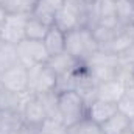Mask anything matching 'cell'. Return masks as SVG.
I'll return each instance as SVG.
<instances>
[{
  "mask_svg": "<svg viewBox=\"0 0 134 134\" xmlns=\"http://www.w3.org/2000/svg\"><path fill=\"white\" fill-rule=\"evenodd\" d=\"M98 50L100 47L92 34V30L75 28L66 33V52L80 63H87Z\"/></svg>",
  "mask_w": 134,
  "mask_h": 134,
  "instance_id": "6da1fadb",
  "label": "cell"
},
{
  "mask_svg": "<svg viewBox=\"0 0 134 134\" xmlns=\"http://www.w3.org/2000/svg\"><path fill=\"white\" fill-rule=\"evenodd\" d=\"M56 100H58L59 120L66 126L84 119L87 115V103L75 91H67V92L56 94Z\"/></svg>",
  "mask_w": 134,
  "mask_h": 134,
  "instance_id": "7a4b0ae2",
  "label": "cell"
},
{
  "mask_svg": "<svg viewBox=\"0 0 134 134\" xmlns=\"http://www.w3.org/2000/svg\"><path fill=\"white\" fill-rule=\"evenodd\" d=\"M87 70L92 73V76L97 80V83L115 80V70L119 66V56L108 52L98 50L87 63H84Z\"/></svg>",
  "mask_w": 134,
  "mask_h": 134,
  "instance_id": "3957f363",
  "label": "cell"
},
{
  "mask_svg": "<svg viewBox=\"0 0 134 134\" xmlns=\"http://www.w3.org/2000/svg\"><path fill=\"white\" fill-rule=\"evenodd\" d=\"M56 75L47 64L28 67V94H50L55 92Z\"/></svg>",
  "mask_w": 134,
  "mask_h": 134,
  "instance_id": "277c9868",
  "label": "cell"
},
{
  "mask_svg": "<svg viewBox=\"0 0 134 134\" xmlns=\"http://www.w3.org/2000/svg\"><path fill=\"white\" fill-rule=\"evenodd\" d=\"M17 56L20 64L25 67H31L36 64H45L50 58L45 45L42 41H34V39H24L16 45Z\"/></svg>",
  "mask_w": 134,
  "mask_h": 134,
  "instance_id": "5b68a950",
  "label": "cell"
},
{
  "mask_svg": "<svg viewBox=\"0 0 134 134\" xmlns=\"http://www.w3.org/2000/svg\"><path fill=\"white\" fill-rule=\"evenodd\" d=\"M28 16L25 14H5L0 20L2 28V41L17 45L20 41L25 39V25Z\"/></svg>",
  "mask_w": 134,
  "mask_h": 134,
  "instance_id": "8992f818",
  "label": "cell"
},
{
  "mask_svg": "<svg viewBox=\"0 0 134 134\" xmlns=\"http://www.w3.org/2000/svg\"><path fill=\"white\" fill-rule=\"evenodd\" d=\"M20 112H22L25 123L33 125V126H39L42 122L48 119V112H47L44 98L39 94H27Z\"/></svg>",
  "mask_w": 134,
  "mask_h": 134,
  "instance_id": "52a82bcc",
  "label": "cell"
},
{
  "mask_svg": "<svg viewBox=\"0 0 134 134\" xmlns=\"http://www.w3.org/2000/svg\"><path fill=\"white\" fill-rule=\"evenodd\" d=\"M0 83L16 94H27L28 92V67H25L20 63L9 67L0 75Z\"/></svg>",
  "mask_w": 134,
  "mask_h": 134,
  "instance_id": "ba28073f",
  "label": "cell"
},
{
  "mask_svg": "<svg viewBox=\"0 0 134 134\" xmlns=\"http://www.w3.org/2000/svg\"><path fill=\"white\" fill-rule=\"evenodd\" d=\"M97 80L92 76V73L84 64L75 72V92H78L87 104L97 98Z\"/></svg>",
  "mask_w": 134,
  "mask_h": 134,
  "instance_id": "9c48e42d",
  "label": "cell"
},
{
  "mask_svg": "<svg viewBox=\"0 0 134 134\" xmlns=\"http://www.w3.org/2000/svg\"><path fill=\"white\" fill-rule=\"evenodd\" d=\"M45 64L53 70V73L56 76L66 75V73H73V72H76L80 67L83 66V63H80L78 59H75L67 52H63V53H58V55L50 56Z\"/></svg>",
  "mask_w": 134,
  "mask_h": 134,
  "instance_id": "30bf717a",
  "label": "cell"
},
{
  "mask_svg": "<svg viewBox=\"0 0 134 134\" xmlns=\"http://www.w3.org/2000/svg\"><path fill=\"white\" fill-rule=\"evenodd\" d=\"M64 0H37L33 13L30 16L36 17L37 20L44 22L45 25L52 27L55 24V16L63 6Z\"/></svg>",
  "mask_w": 134,
  "mask_h": 134,
  "instance_id": "8fae6325",
  "label": "cell"
},
{
  "mask_svg": "<svg viewBox=\"0 0 134 134\" xmlns=\"http://www.w3.org/2000/svg\"><path fill=\"white\" fill-rule=\"evenodd\" d=\"M125 91H126V86L119 80L103 81V83H98L97 86V98L117 104L125 95Z\"/></svg>",
  "mask_w": 134,
  "mask_h": 134,
  "instance_id": "7c38bea8",
  "label": "cell"
},
{
  "mask_svg": "<svg viewBox=\"0 0 134 134\" xmlns=\"http://www.w3.org/2000/svg\"><path fill=\"white\" fill-rule=\"evenodd\" d=\"M117 111H119V108H117L115 103H109V101H103L95 98L94 101H91L87 104V115L86 117H89L92 122L101 125L109 117H112Z\"/></svg>",
  "mask_w": 134,
  "mask_h": 134,
  "instance_id": "4fadbf2b",
  "label": "cell"
},
{
  "mask_svg": "<svg viewBox=\"0 0 134 134\" xmlns=\"http://www.w3.org/2000/svg\"><path fill=\"white\" fill-rule=\"evenodd\" d=\"M42 42H44L50 56L66 52V33L63 30H59L58 27H55V25H52L48 28L45 37L42 39Z\"/></svg>",
  "mask_w": 134,
  "mask_h": 134,
  "instance_id": "5bb4252c",
  "label": "cell"
},
{
  "mask_svg": "<svg viewBox=\"0 0 134 134\" xmlns=\"http://www.w3.org/2000/svg\"><path fill=\"white\" fill-rule=\"evenodd\" d=\"M97 13H98V24L117 27V0H95Z\"/></svg>",
  "mask_w": 134,
  "mask_h": 134,
  "instance_id": "9a60e30c",
  "label": "cell"
},
{
  "mask_svg": "<svg viewBox=\"0 0 134 134\" xmlns=\"http://www.w3.org/2000/svg\"><path fill=\"white\" fill-rule=\"evenodd\" d=\"M24 123L25 120L20 111H16V109L0 111V134H13Z\"/></svg>",
  "mask_w": 134,
  "mask_h": 134,
  "instance_id": "2e32d148",
  "label": "cell"
},
{
  "mask_svg": "<svg viewBox=\"0 0 134 134\" xmlns=\"http://www.w3.org/2000/svg\"><path fill=\"white\" fill-rule=\"evenodd\" d=\"M101 133L103 134H122L130 130V117L117 111L112 117H109L104 123H101Z\"/></svg>",
  "mask_w": 134,
  "mask_h": 134,
  "instance_id": "e0dca14e",
  "label": "cell"
},
{
  "mask_svg": "<svg viewBox=\"0 0 134 134\" xmlns=\"http://www.w3.org/2000/svg\"><path fill=\"white\" fill-rule=\"evenodd\" d=\"M27 94H16V92L9 91L8 87H5L0 83V111H3V109H16V111H20Z\"/></svg>",
  "mask_w": 134,
  "mask_h": 134,
  "instance_id": "ac0fdd59",
  "label": "cell"
},
{
  "mask_svg": "<svg viewBox=\"0 0 134 134\" xmlns=\"http://www.w3.org/2000/svg\"><path fill=\"white\" fill-rule=\"evenodd\" d=\"M120 28H122V25L111 27V25H101V24H98L97 27L92 28V34H94V37H95L100 50L108 48V45L112 42V39L120 31Z\"/></svg>",
  "mask_w": 134,
  "mask_h": 134,
  "instance_id": "d6986e66",
  "label": "cell"
},
{
  "mask_svg": "<svg viewBox=\"0 0 134 134\" xmlns=\"http://www.w3.org/2000/svg\"><path fill=\"white\" fill-rule=\"evenodd\" d=\"M19 56H17V50L16 45L8 44V42H0V75L8 70L9 67L19 64Z\"/></svg>",
  "mask_w": 134,
  "mask_h": 134,
  "instance_id": "ffe728a7",
  "label": "cell"
},
{
  "mask_svg": "<svg viewBox=\"0 0 134 134\" xmlns=\"http://www.w3.org/2000/svg\"><path fill=\"white\" fill-rule=\"evenodd\" d=\"M37 0H5L3 9L6 14H25L30 16L33 13Z\"/></svg>",
  "mask_w": 134,
  "mask_h": 134,
  "instance_id": "44dd1931",
  "label": "cell"
},
{
  "mask_svg": "<svg viewBox=\"0 0 134 134\" xmlns=\"http://www.w3.org/2000/svg\"><path fill=\"white\" fill-rule=\"evenodd\" d=\"M67 134H103L101 126L98 123L92 122L89 117H84L72 125L67 126Z\"/></svg>",
  "mask_w": 134,
  "mask_h": 134,
  "instance_id": "7402d4cb",
  "label": "cell"
},
{
  "mask_svg": "<svg viewBox=\"0 0 134 134\" xmlns=\"http://www.w3.org/2000/svg\"><path fill=\"white\" fill-rule=\"evenodd\" d=\"M48 25H45L44 22L37 20L33 16H28L27 19V25H25V37L27 39H34V41H42L45 37V34L48 31Z\"/></svg>",
  "mask_w": 134,
  "mask_h": 134,
  "instance_id": "603a6c76",
  "label": "cell"
},
{
  "mask_svg": "<svg viewBox=\"0 0 134 134\" xmlns=\"http://www.w3.org/2000/svg\"><path fill=\"white\" fill-rule=\"evenodd\" d=\"M117 19L119 24L126 27L134 25V3L130 0H117Z\"/></svg>",
  "mask_w": 134,
  "mask_h": 134,
  "instance_id": "cb8c5ba5",
  "label": "cell"
},
{
  "mask_svg": "<svg viewBox=\"0 0 134 134\" xmlns=\"http://www.w3.org/2000/svg\"><path fill=\"white\" fill-rule=\"evenodd\" d=\"M117 108L122 114H125L126 117H134V83L126 86L125 95L122 97V100L117 103Z\"/></svg>",
  "mask_w": 134,
  "mask_h": 134,
  "instance_id": "d4e9b609",
  "label": "cell"
},
{
  "mask_svg": "<svg viewBox=\"0 0 134 134\" xmlns=\"http://www.w3.org/2000/svg\"><path fill=\"white\" fill-rule=\"evenodd\" d=\"M37 134H67V126L59 120L47 119L37 126Z\"/></svg>",
  "mask_w": 134,
  "mask_h": 134,
  "instance_id": "484cf974",
  "label": "cell"
},
{
  "mask_svg": "<svg viewBox=\"0 0 134 134\" xmlns=\"http://www.w3.org/2000/svg\"><path fill=\"white\" fill-rule=\"evenodd\" d=\"M67 91H75V72L56 76L55 92L59 94V92H67Z\"/></svg>",
  "mask_w": 134,
  "mask_h": 134,
  "instance_id": "4316f807",
  "label": "cell"
},
{
  "mask_svg": "<svg viewBox=\"0 0 134 134\" xmlns=\"http://www.w3.org/2000/svg\"><path fill=\"white\" fill-rule=\"evenodd\" d=\"M13 134H37V126L28 125V123H24L20 128H17Z\"/></svg>",
  "mask_w": 134,
  "mask_h": 134,
  "instance_id": "83f0119b",
  "label": "cell"
},
{
  "mask_svg": "<svg viewBox=\"0 0 134 134\" xmlns=\"http://www.w3.org/2000/svg\"><path fill=\"white\" fill-rule=\"evenodd\" d=\"M130 130L134 133V117H131V119H130Z\"/></svg>",
  "mask_w": 134,
  "mask_h": 134,
  "instance_id": "f1b7e54d",
  "label": "cell"
},
{
  "mask_svg": "<svg viewBox=\"0 0 134 134\" xmlns=\"http://www.w3.org/2000/svg\"><path fill=\"white\" fill-rule=\"evenodd\" d=\"M122 134H134V133H133V131H131V130H126L125 133H122Z\"/></svg>",
  "mask_w": 134,
  "mask_h": 134,
  "instance_id": "f546056e",
  "label": "cell"
},
{
  "mask_svg": "<svg viewBox=\"0 0 134 134\" xmlns=\"http://www.w3.org/2000/svg\"><path fill=\"white\" fill-rule=\"evenodd\" d=\"M3 3H5V0H0V8H3ZM5 11V9H3Z\"/></svg>",
  "mask_w": 134,
  "mask_h": 134,
  "instance_id": "4dcf8cb0",
  "label": "cell"
},
{
  "mask_svg": "<svg viewBox=\"0 0 134 134\" xmlns=\"http://www.w3.org/2000/svg\"><path fill=\"white\" fill-rule=\"evenodd\" d=\"M83 2H87V3H91V2H95V0H83Z\"/></svg>",
  "mask_w": 134,
  "mask_h": 134,
  "instance_id": "1f68e13d",
  "label": "cell"
},
{
  "mask_svg": "<svg viewBox=\"0 0 134 134\" xmlns=\"http://www.w3.org/2000/svg\"><path fill=\"white\" fill-rule=\"evenodd\" d=\"M0 42H2V28H0Z\"/></svg>",
  "mask_w": 134,
  "mask_h": 134,
  "instance_id": "d6a6232c",
  "label": "cell"
}]
</instances>
